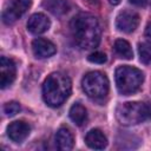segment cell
Wrapping results in <instances>:
<instances>
[{"mask_svg": "<svg viewBox=\"0 0 151 151\" xmlns=\"http://www.w3.org/2000/svg\"><path fill=\"white\" fill-rule=\"evenodd\" d=\"M73 136L67 127H60L55 134V144L59 150H71L73 147Z\"/></svg>", "mask_w": 151, "mask_h": 151, "instance_id": "obj_13", "label": "cell"}, {"mask_svg": "<svg viewBox=\"0 0 151 151\" xmlns=\"http://www.w3.org/2000/svg\"><path fill=\"white\" fill-rule=\"evenodd\" d=\"M85 143L91 149L103 150L107 145V139H106L105 134L99 129H92L85 136Z\"/></svg>", "mask_w": 151, "mask_h": 151, "instance_id": "obj_12", "label": "cell"}, {"mask_svg": "<svg viewBox=\"0 0 151 151\" xmlns=\"http://www.w3.org/2000/svg\"><path fill=\"white\" fill-rule=\"evenodd\" d=\"M87 59H88V61L94 63V64H104L107 60L106 54L103 52H93L87 57Z\"/></svg>", "mask_w": 151, "mask_h": 151, "instance_id": "obj_19", "label": "cell"}, {"mask_svg": "<svg viewBox=\"0 0 151 151\" xmlns=\"http://www.w3.org/2000/svg\"><path fill=\"white\" fill-rule=\"evenodd\" d=\"M150 4H151V0H150Z\"/></svg>", "mask_w": 151, "mask_h": 151, "instance_id": "obj_24", "label": "cell"}, {"mask_svg": "<svg viewBox=\"0 0 151 151\" xmlns=\"http://www.w3.org/2000/svg\"><path fill=\"white\" fill-rule=\"evenodd\" d=\"M50 19L42 13H35L27 21V29L33 34H41L50 28Z\"/></svg>", "mask_w": 151, "mask_h": 151, "instance_id": "obj_11", "label": "cell"}, {"mask_svg": "<svg viewBox=\"0 0 151 151\" xmlns=\"http://www.w3.org/2000/svg\"><path fill=\"white\" fill-rule=\"evenodd\" d=\"M15 79V64L12 59L1 57L0 59V86L8 87Z\"/></svg>", "mask_w": 151, "mask_h": 151, "instance_id": "obj_8", "label": "cell"}, {"mask_svg": "<svg viewBox=\"0 0 151 151\" xmlns=\"http://www.w3.org/2000/svg\"><path fill=\"white\" fill-rule=\"evenodd\" d=\"M20 110H21L20 104L17 103V101H9V103L5 104V106H4V112H5L7 116H9V117L15 116L17 113L20 112Z\"/></svg>", "mask_w": 151, "mask_h": 151, "instance_id": "obj_18", "label": "cell"}, {"mask_svg": "<svg viewBox=\"0 0 151 151\" xmlns=\"http://www.w3.org/2000/svg\"><path fill=\"white\" fill-rule=\"evenodd\" d=\"M130 2L136 6H144L147 2V0H130Z\"/></svg>", "mask_w": 151, "mask_h": 151, "instance_id": "obj_21", "label": "cell"}, {"mask_svg": "<svg viewBox=\"0 0 151 151\" xmlns=\"http://www.w3.org/2000/svg\"><path fill=\"white\" fill-rule=\"evenodd\" d=\"M120 1H122V0H109V2H110L111 5H118Z\"/></svg>", "mask_w": 151, "mask_h": 151, "instance_id": "obj_22", "label": "cell"}, {"mask_svg": "<svg viewBox=\"0 0 151 151\" xmlns=\"http://www.w3.org/2000/svg\"><path fill=\"white\" fill-rule=\"evenodd\" d=\"M144 80L140 70L132 66H120L116 70V85L122 94H131L139 90Z\"/></svg>", "mask_w": 151, "mask_h": 151, "instance_id": "obj_4", "label": "cell"}, {"mask_svg": "<svg viewBox=\"0 0 151 151\" xmlns=\"http://www.w3.org/2000/svg\"><path fill=\"white\" fill-rule=\"evenodd\" d=\"M70 28L74 41L84 50L94 48L100 42L101 31L99 22L96 17L88 13L76 15L70 22Z\"/></svg>", "mask_w": 151, "mask_h": 151, "instance_id": "obj_1", "label": "cell"}, {"mask_svg": "<svg viewBox=\"0 0 151 151\" xmlns=\"http://www.w3.org/2000/svg\"><path fill=\"white\" fill-rule=\"evenodd\" d=\"M32 51L37 58L44 59V58H48L53 55L57 48L54 44L51 42L50 40L44 39V38H38V39H34L32 42Z\"/></svg>", "mask_w": 151, "mask_h": 151, "instance_id": "obj_10", "label": "cell"}, {"mask_svg": "<svg viewBox=\"0 0 151 151\" xmlns=\"http://www.w3.org/2000/svg\"><path fill=\"white\" fill-rule=\"evenodd\" d=\"M114 51L120 58H124V59H132L133 58L132 48H131L130 44L124 39H117L116 40Z\"/></svg>", "mask_w": 151, "mask_h": 151, "instance_id": "obj_16", "label": "cell"}, {"mask_svg": "<svg viewBox=\"0 0 151 151\" xmlns=\"http://www.w3.org/2000/svg\"><path fill=\"white\" fill-rule=\"evenodd\" d=\"M138 53L140 61L144 64L151 63V46L147 44H139L138 45Z\"/></svg>", "mask_w": 151, "mask_h": 151, "instance_id": "obj_17", "label": "cell"}, {"mask_svg": "<svg viewBox=\"0 0 151 151\" xmlns=\"http://www.w3.org/2000/svg\"><path fill=\"white\" fill-rule=\"evenodd\" d=\"M116 118L122 125H136L151 118V106L142 101H127L117 107Z\"/></svg>", "mask_w": 151, "mask_h": 151, "instance_id": "obj_3", "label": "cell"}, {"mask_svg": "<svg viewBox=\"0 0 151 151\" xmlns=\"http://www.w3.org/2000/svg\"><path fill=\"white\" fill-rule=\"evenodd\" d=\"M81 86L84 92L94 99L104 98L109 92V80L107 77L99 72V71H92L88 72L81 81Z\"/></svg>", "mask_w": 151, "mask_h": 151, "instance_id": "obj_5", "label": "cell"}, {"mask_svg": "<svg viewBox=\"0 0 151 151\" xmlns=\"http://www.w3.org/2000/svg\"><path fill=\"white\" fill-rule=\"evenodd\" d=\"M29 131V125L22 120H15L7 126V136L14 143H21L22 140H25Z\"/></svg>", "mask_w": 151, "mask_h": 151, "instance_id": "obj_9", "label": "cell"}, {"mask_svg": "<svg viewBox=\"0 0 151 151\" xmlns=\"http://www.w3.org/2000/svg\"><path fill=\"white\" fill-rule=\"evenodd\" d=\"M145 37L151 42V22H149L147 26H146V28H145Z\"/></svg>", "mask_w": 151, "mask_h": 151, "instance_id": "obj_20", "label": "cell"}, {"mask_svg": "<svg viewBox=\"0 0 151 151\" xmlns=\"http://www.w3.org/2000/svg\"><path fill=\"white\" fill-rule=\"evenodd\" d=\"M32 0H9L2 12V20L5 24H13L17 21L29 7Z\"/></svg>", "mask_w": 151, "mask_h": 151, "instance_id": "obj_6", "label": "cell"}, {"mask_svg": "<svg viewBox=\"0 0 151 151\" xmlns=\"http://www.w3.org/2000/svg\"><path fill=\"white\" fill-rule=\"evenodd\" d=\"M70 118L76 125H78V126L84 125L87 120L86 109L81 104H78V103L73 104L70 109Z\"/></svg>", "mask_w": 151, "mask_h": 151, "instance_id": "obj_15", "label": "cell"}, {"mask_svg": "<svg viewBox=\"0 0 151 151\" xmlns=\"http://www.w3.org/2000/svg\"><path fill=\"white\" fill-rule=\"evenodd\" d=\"M139 24V15L132 11H122L116 19V26L124 33L133 32Z\"/></svg>", "mask_w": 151, "mask_h": 151, "instance_id": "obj_7", "label": "cell"}, {"mask_svg": "<svg viewBox=\"0 0 151 151\" xmlns=\"http://www.w3.org/2000/svg\"><path fill=\"white\" fill-rule=\"evenodd\" d=\"M86 1L91 5H98V2H99V0H86Z\"/></svg>", "mask_w": 151, "mask_h": 151, "instance_id": "obj_23", "label": "cell"}, {"mask_svg": "<svg viewBox=\"0 0 151 151\" xmlns=\"http://www.w3.org/2000/svg\"><path fill=\"white\" fill-rule=\"evenodd\" d=\"M42 6L54 15H63L70 9L67 0H44Z\"/></svg>", "mask_w": 151, "mask_h": 151, "instance_id": "obj_14", "label": "cell"}, {"mask_svg": "<svg viewBox=\"0 0 151 151\" xmlns=\"http://www.w3.org/2000/svg\"><path fill=\"white\" fill-rule=\"evenodd\" d=\"M72 85L70 78L60 72H53L42 84V98L51 107L60 106L71 94Z\"/></svg>", "mask_w": 151, "mask_h": 151, "instance_id": "obj_2", "label": "cell"}]
</instances>
